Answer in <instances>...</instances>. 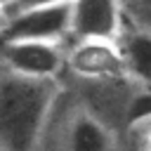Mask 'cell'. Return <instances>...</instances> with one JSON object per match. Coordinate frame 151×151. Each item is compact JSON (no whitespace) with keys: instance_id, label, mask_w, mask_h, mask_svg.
Returning a JSON list of instances; mask_svg holds the SVG:
<instances>
[{"instance_id":"8992f818","label":"cell","mask_w":151,"mask_h":151,"mask_svg":"<svg viewBox=\"0 0 151 151\" xmlns=\"http://www.w3.org/2000/svg\"><path fill=\"white\" fill-rule=\"evenodd\" d=\"M125 0H73L71 40H118L125 28Z\"/></svg>"},{"instance_id":"8fae6325","label":"cell","mask_w":151,"mask_h":151,"mask_svg":"<svg viewBox=\"0 0 151 151\" xmlns=\"http://www.w3.org/2000/svg\"><path fill=\"white\" fill-rule=\"evenodd\" d=\"M14 2H17V0H0V7H2V14H5V12H9Z\"/></svg>"},{"instance_id":"ba28073f","label":"cell","mask_w":151,"mask_h":151,"mask_svg":"<svg viewBox=\"0 0 151 151\" xmlns=\"http://www.w3.org/2000/svg\"><path fill=\"white\" fill-rule=\"evenodd\" d=\"M149 123H151V90L149 87H137L132 99H130V106H127L125 127H127V132H132V130L144 127Z\"/></svg>"},{"instance_id":"30bf717a","label":"cell","mask_w":151,"mask_h":151,"mask_svg":"<svg viewBox=\"0 0 151 151\" xmlns=\"http://www.w3.org/2000/svg\"><path fill=\"white\" fill-rule=\"evenodd\" d=\"M59 2H73V0H17L12 5L9 12L5 14H12V12H21V9H31V7H42V5H59ZM2 14V17H5Z\"/></svg>"},{"instance_id":"9c48e42d","label":"cell","mask_w":151,"mask_h":151,"mask_svg":"<svg viewBox=\"0 0 151 151\" xmlns=\"http://www.w3.org/2000/svg\"><path fill=\"white\" fill-rule=\"evenodd\" d=\"M127 139L134 146H139L142 151H151V123L144 125V127H137V130L127 132Z\"/></svg>"},{"instance_id":"277c9868","label":"cell","mask_w":151,"mask_h":151,"mask_svg":"<svg viewBox=\"0 0 151 151\" xmlns=\"http://www.w3.org/2000/svg\"><path fill=\"white\" fill-rule=\"evenodd\" d=\"M2 40H71V2L42 5L2 17Z\"/></svg>"},{"instance_id":"7c38bea8","label":"cell","mask_w":151,"mask_h":151,"mask_svg":"<svg viewBox=\"0 0 151 151\" xmlns=\"http://www.w3.org/2000/svg\"><path fill=\"white\" fill-rule=\"evenodd\" d=\"M127 146H130V151H142V149H139V146H134V144H132L130 139H127Z\"/></svg>"},{"instance_id":"5b68a950","label":"cell","mask_w":151,"mask_h":151,"mask_svg":"<svg viewBox=\"0 0 151 151\" xmlns=\"http://www.w3.org/2000/svg\"><path fill=\"white\" fill-rule=\"evenodd\" d=\"M66 73L73 80L130 78L118 40H68Z\"/></svg>"},{"instance_id":"6da1fadb","label":"cell","mask_w":151,"mask_h":151,"mask_svg":"<svg viewBox=\"0 0 151 151\" xmlns=\"http://www.w3.org/2000/svg\"><path fill=\"white\" fill-rule=\"evenodd\" d=\"M64 83L0 76V151H40L50 118L61 99Z\"/></svg>"},{"instance_id":"7a4b0ae2","label":"cell","mask_w":151,"mask_h":151,"mask_svg":"<svg viewBox=\"0 0 151 151\" xmlns=\"http://www.w3.org/2000/svg\"><path fill=\"white\" fill-rule=\"evenodd\" d=\"M40 151H130L127 134L111 130L80 106L64 85L61 99L50 118Z\"/></svg>"},{"instance_id":"52a82bcc","label":"cell","mask_w":151,"mask_h":151,"mask_svg":"<svg viewBox=\"0 0 151 151\" xmlns=\"http://www.w3.org/2000/svg\"><path fill=\"white\" fill-rule=\"evenodd\" d=\"M118 45L123 50L127 76L139 87L151 90V28L144 24H125Z\"/></svg>"},{"instance_id":"3957f363","label":"cell","mask_w":151,"mask_h":151,"mask_svg":"<svg viewBox=\"0 0 151 151\" xmlns=\"http://www.w3.org/2000/svg\"><path fill=\"white\" fill-rule=\"evenodd\" d=\"M68 42L50 40H2V71L26 76V78H47L61 80L66 73Z\"/></svg>"}]
</instances>
